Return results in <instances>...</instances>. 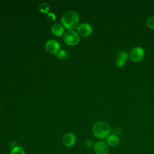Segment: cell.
Returning <instances> with one entry per match:
<instances>
[{
  "label": "cell",
  "instance_id": "6da1fadb",
  "mask_svg": "<svg viewBox=\"0 0 154 154\" xmlns=\"http://www.w3.org/2000/svg\"><path fill=\"white\" fill-rule=\"evenodd\" d=\"M61 22L65 28L68 30H73L78 26L79 16L75 11H68L63 14Z\"/></svg>",
  "mask_w": 154,
  "mask_h": 154
},
{
  "label": "cell",
  "instance_id": "8992f818",
  "mask_svg": "<svg viewBox=\"0 0 154 154\" xmlns=\"http://www.w3.org/2000/svg\"><path fill=\"white\" fill-rule=\"evenodd\" d=\"M92 26L87 23H82L77 28V32L79 35L82 37H88L92 32Z\"/></svg>",
  "mask_w": 154,
  "mask_h": 154
},
{
  "label": "cell",
  "instance_id": "4fadbf2b",
  "mask_svg": "<svg viewBox=\"0 0 154 154\" xmlns=\"http://www.w3.org/2000/svg\"><path fill=\"white\" fill-rule=\"evenodd\" d=\"M39 10L41 12L47 13L49 10V6L46 2H43L39 5Z\"/></svg>",
  "mask_w": 154,
  "mask_h": 154
},
{
  "label": "cell",
  "instance_id": "9a60e30c",
  "mask_svg": "<svg viewBox=\"0 0 154 154\" xmlns=\"http://www.w3.org/2000/svg\"><path fill=\"white\" fill-rule=\"evenodd\" d=\"M56 55L60 58H66L67 57V53L64 50H61L56 54Z\"/></svg>",
  "mask_w": 154,
  "mask_h": 154
},
{
  "label": "cell",
  "instance_id": "7a4b0ae2",
  "mask_svg": "<svg viewBox=\"0 0 154 154\" xmlns=\"http://www.w3.org/2000/svg\"><path fill=\"white\" fill-rule=\"evenodd\" d=\"M110 127L109 125L103 121L96 122L92 128V132L94 136L98 139H106L110 134Z\"/></svg>",
  "mask_w": 154,
  "mask_h": 154
},
{
  "label": "cell",
  "instance_id": "9c48e42d",
  "mask_svg": "<svg viewBox=\"0 0 154 154\" xmlns=\"http://www.w3.org/2000/svg\"><path fill=\"white\" fill-rule=\"evenodd\" d=\"M76 136L72 132H68L64 135L63 137V143L67 147H72L76 143Z\"/></svg>",
  "mask_w": 154,
  "mask_h": 154
},
{
  "label": "cell",
  "instance_id": "2e32d148",
  "mask_svg": "<svg viewBox=\"0 0 154 154\" xmlns=\"http://www.w3.org/2000/svg\"><path fill=\"white\" fill-rule=\"evenodd\" d=\"M55 15L53 13H49L48 14V18L49 19H50V20L51 19L52 20H54L55 19Z\"/></svg>",
  "mask_w": 154,
  "mask_h": 154
},
{
  "label": "cell",
  "instance_id": "8fae6325",
  "mask_svg": "<svg viewBox=\"0 0 154 154\" xmlns=\"http://www.w3.org/2000/svg\"><path fill=\"white\" fill-rule=\"evenodd\" d=\"M105 142L108 145V146L114 147L117 146L119 144L120 138L116 134H109L106 138Z\"/></svg>",
  "mask_w": 154,
  "mask_h": 154
},
{
  "label": "cell",
  "instance_id": "3957f363",
  "mask_svg": "<svg viewBox=\"0 0 154 154\" xmlns=\"http://www.w3.org/2000/svg\"><path fill=\"white\" fill-rule=\"evenodd\" d=\"M63 40L68 45L75 46L79 42V35L73 30H68L63 34Z\"/></svg>",
  "mask_w": 154,
  "mask_h": 154
},
{
  "label": "cell",
  "instance_id": "7c38bea8",
  "mask_svg": "<svg viewBox=\"0 0 154 154\" xmlns=\"http://www.w3.org/2000/svg\"><path fill=\"white\" fill-rule=\"evenodd\" d=\"M10 154H25V152L22 147L17 146L11 149Z\"/></svg>",
  "mask_w": 154,
  "mask_h": 154
},
{
  "label": "cell",
  "instance_id": "ba28073f",
  "mask_svg": "<svg viewBox=\"0 0 154 154\" xmlns=\"http://www.w3.org/2000/svg\"><path fill=\"white\" fill-rule=\"evenodd\" d=\"M129 57V54L127 51L121 50L119 51L116 55V64L119 67H123L126 63Z\"/></svg>",
  "mask_w": 154,
  "mask_h": 154
},
{
  "label": "cell",
  "instance_id": "5bb4252c",
  "mask_svg": "<svg viewBox=\"0 0 154 154\" xmlns=\"http://www.w3.org/2000/svg\"><path fill=\"white\" fill-rule=\"evenodd\" d=\"M147 26L150 29H154V16L149 17L146 22Z\"/></svg>",
  "mask_w": 154,
  "mask_h": 154
},
{
  "label": "cell",
  "instance_id": "277c9868",
  "mask_svg": "<svg viewBox=\"0 0 154 154\" xmlns=\"http://www.w3.org/2000/svg\"><path fill=\"white\" fill-rule=\"evenodd\" d=\"M144 49L141 46H136L131 49L129 54V57L132 61L138 62L144 58Z\"/></svg>",
  "mask_w": 154,
  "mask_h": 154
},
{
  "label": "cell",
  "instance_id": "e0dca14e",
  "mask_svg": "<svg viewBox=\"0 0 154 154\" xmlns=\"http://www.w3.org/2000/svg\"><path fill=\"white\" fill-rule=\"evenodd\" d=\"M0 111H1V105H0Z\"/></svg>",
  "mask_w": 154,
  "mask_h": 154
},
{
  "label": "cell",
  "instance_id": "52a82bcc",
  "mask_svg": "<svg viewBox=\"0 0 154 154\" xmlns=\"http://www.w3.org/2000/svg\"><path fill=\"white\" fill-rule=\"evenodd\" d=\"M94 151L96 154H108L109 146L104 141H98L94 144Z\"/></svg>",
  "mask_w": 154,
  "mask_h": 154
},
{
  "label": "cell",
  "instance_id": "30bf717a",
  "mask_svg": "<svg viewBox=\"0 0 154 154\" xmlns=\"http://www.w3.org/2000/svg\"><path fill=\"white\" fill-rule=\"evenodd\" d=\"M51 32L54 35L60 37L64 33V27L60 23H54L51 27Z\"/></svg>",
  "mask_w": 154,
  "mask_h": 154
},
{
  "label": "cell",
  "instance_id": "5b68a950",
  "mask_svg": "<svg viewBox=\"0 0 154 154\" xmlns=\"http://www.w3.org/2000/svg\"><path fill=\"white\" fill-rule=\"evenodd\" d=\"M46 51L51 54H57L60 48V45L58 41L56 40L51 39L48 40L45 46Z\"/></svg>",
  "mask_w": 154,
  "mask_h": 154
}]
</instances>
